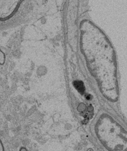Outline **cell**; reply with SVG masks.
I'll list each match as a JSON object with an SVG mask.
<instances>
[{
    "mask_svg": "<svg viewBox=\"0 0 127 151\" xmlns=\"http://www.w3.org/2000/svg\"><path fill=\"white\" fill-rule=\"evenodd\" d=\"M5 62V55L2 52V50H0V65H3Z\"/></svg>",
    "mask_w": 127,
    "mask_h": 151,
    "instance_id": "obj_1",
    "label": "cell"
},
{
    "mask_svg": "<svg viewBox=\"0 0 127 151\" xmlns=\"http://www.w3.org/2000/svg\"><path fill=\"white\" fill-rule=\"evenodd\" d=\"M0 151H4V148L3 144L1 139H0Z\"/></svg>",
    "mask_w": 127,
    "mask_h": 151,
    "instance_id": "obj_2",
    "label": "cell"
},
{
    "mask_svg": "<svg viewBox=\"0 0 127 151\" xmlns=\"http://www.w3.org/2000/svg\"><path fill=\"white\" fill-rule=\"evenodd\" d=\"M19 151H27V149L25 147H22Z\"/></svg>",
    "mask_w": 127,
    "mask_h": 151,
    "instance_id": "obj_3",
    "label": "cell"
}]
</instances>
